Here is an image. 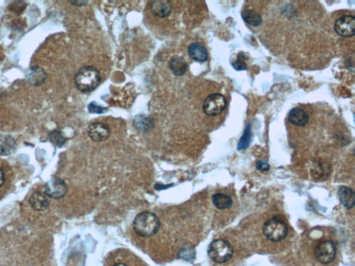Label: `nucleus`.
Instances as JSON below:
<instances>
[{
	"label": "nucleus",
	"mask_w": 355,
	"mask_h": 266,
	"mask_svg": "<svg viewBox=\"0 0 355 266\" xmlns=\"http://www.w3.org/2000/svg\"><path fill=\"white\" fill-rule=\"evenodd\" d=\"M134 232L139 237H154L160 229V220L158 216L150 211H143L136 216L133 220Z\"/></svg>",
	"instance_id": "1"
},
{
	"label": "nucleus",
	"mask_w": 355,
	"mask_h": 266,
	"mask_svg": "<svg viewBox=\"0 0 355 266\" xmlns=\"http://www.w3.org/2000/svg\"><path fill=\"white\" fill-rule=\"evenodd\" d=\"M101 74L99 70L91 66H86L77 71L75 84L79 91L90 93L96 90L101 84Z\"/></svg>",
	"instance_id": "2"
},
{
	"label": "nucleus",
	"mask_w": 355,
	"mask_h": 266,
	"mask_svg": "<svg viewBox=\"0 0 355 266\" xmlns=\"http://www.w3.org/2000/svg\"><path fill=\"white\" fill-rule=\"evenodd\" d=\"M262 232L264 237L271 242H282L288 235V227L277 217H273L264 222Z\"/></svg>",
	"instance_id": "3"
},
{
	"label": "nucleus",
	"mask_w": 355,
	"mask_h": 266,
	"mask_svg": "<svg viewBox=\"0 0 355 266\" xmlns=\"http://www.w3.org/2000/svg\"><path fill=\"white\" fill-rule=\"evenodd\" d=\"M208 255L213 261L224 263L229 261L233 255V248L231 244L224 239H217L209 245Z\"/></svg>",
	"instance_id": "4"
},
{
	"label": "nucleus",
	"mask_w": 355,
	"mask_h": 266,
	"mask_svg": "<svg viewBox=\"0 0 355 266\" xmlns=\"http://www.w3.org/2000/svg\"><path fill=\"white\" fill-rule=\"evenodd\" d=\"M226 106V100L221 94H212L208 96L203 102L204 112L207 116L215 117L222 112Z\"/></svg>",
	"instance_id": "5"
},
{
	"label": "nucleus",
	"mask_w": 355,
	"mask_h": 266,
	"mask_svg": "<svg viewBox=\"0 0 355 266\" xmlns=\"http://www.w3.org/2000/svg\"><path fill=\"white\" fill-rule=\"evenodd\" d=\"M337 248L333 242L326 241L319 243L315 250V255L317 260L322 264L332 263L335 258Z\"/></svg>",
	"instance_id": "6"
},
{
	"label": "nucleus",
	"mask_w": 355,
	"mask_h": 266,
	"mask_svg": "<svg viewBox=\"0 0 355 266\" xmlns=\"http://www.w3.org/2000/svg\"><path fill=\"white\" fill-rule=\"evenodd\" d=\"M45 194L53 199H61L67 192V186L65 181L60 177H54L47 182L45 187Z\"/></svg>",
	"instance_id": "7"
},
{
	"label": "nucleus",
	"mask_w": 355,
	"mask_h": 266,
	"mask_svg": "<svg viewBox=\"0 0 355 266\" xmlns=\"http://www.w3.org/2000/svg\"><path fill=\"white\" fill-rule=\"evenodd\" d=\"M334 29L338 35L344 37L354 36L355 32V18L347 15L338 19L334 24Z\"/></svg>",
	"instance_id": "8"
},
{
	"label": "nucleus",
	"mask_w": 355,
	"mask_h": 266,
	"mask_svg": "<svg viewBox=\"0 0 355 266\" xmlns=\"http://www.w3.org/2000/svg\"><path fill=\"white\" fill-rule=\"evenodd\" d=\"M88 133L90 139L95 142H103L109 139L110 129L106 124L101 122L92 123L88 128Z\"/></svg>",
	"instance_id": "9"
},
{
	"label": "nucleus",
	"mask_w": 355,
	"mask_h": 266,
	"mask_svg": "<svg viewBox=\"0 0 355 266\" xmlns=\"http://www.w3.org/2000/svg\"><path fill=\"white\" fill-rule=\"evenodd\" d=\"M26 81L33 86H40L44 84L47 79L46 71L39 66L30 68L26 73Z\"/></svg>",
	"instance_id": "10"
},
{
	"label": "nucleus",
	"mask_w": 355,
	"mask_h": 266,
	"mask_svg": "<svg viewBox=\"0 0 355 266\" xmlns=\"http://www.w3.org/2000/svg\"><path fill=\"white\" fill-rule=\"evenodd\" d=\"M171 4L167 0H156L150 4V10L155 16L163 18L171 14Z\"/></svg>",
	"instance_id": "11"
},
{
	"label": "nucleus",
	"mask_w": 355,
	"mask_h": 266,
	"mask_svg": "<svg viewBox=\"0 0 355 266\" xmlns=\"http://www.w3.org/2000/svg\"><path fill=\"white\" fill-rule=\"evenodd\" d=\"M29 202L31 208L37 211L46 210L50 205L48 196L39 192H34L29 198Z\"/></svg>",
	"instance_id": "12"
},
{
	"label": "nucleus",
	"mask_w": 355,
	"mask_h": 266,
	"mask_svg": "<svg viewBox=\"0 0 355 266\" xmlns=\"http://www.w3.org/2000/svg\"><path fill=\"white\" fill-rule=\"evenodd\" d=\"M288 119L293 125L298 127H305L308 124L309 117L303 109L294 107L289 113Z\"/></svg>",
	"instance_id": "13"
},
{
	"label": "nucleus",
	"mask_w": 355,
	"mask_h": 266,
	"mask_svg": "<svg viewBox=\"0 0 355 266\" xmlns=\"http://www.w3.org/2000/svg\"><path fill=\"white\" fill-rule=\"evenodd\" d=\"M188 54L192 60L204 63L207 60L208 54L206 48L200 43H194L188 47Z\"/></svg>",
	"instance_id": "14"
},
{
	"label": "nucleus",
	"mask_w": 355,
	"mask_h": 266,
	"mask_svg": "<svg viewBox=\"0 0 355 266\" xmlns=\"http://www.w3.org/2000/svg\"><path fill=\"white\" fill-rule=\"evenodd\" d=\"M338 194L340 201L347 209H351L354 206L355 194L352 188L346 186H340Z\"/></svg>",
	"instance_id": "15"
},
{
	"label": "nucleus",
	"mask_w": 355,
	"mask_h": 266,
	"mask_svg": "<svg viewBox=\"0 0 355 266\" xmlns=\"http://www.w3.org/2000/svg\"><path fill=\"white\" fill-rule=\"evenodd\" d=\"M17 143L10 135H0V156H7L15 152Z\"/></svg>",
	"instance_id": "16"
},
{
	"label": "nucleus",
	"mask_w": 355,
	"mask_h": 266,
	"mask_svg": "<svg viewBox=\"0 0 355 266\" xmlns=\"http://www.w3.org/2000/svg\"><path fill=\"white\" fill-rule=\"evenodd\" d=\"M188 63L186 60L180 56H173L169 60V67L175 76L181 77L188 70Z\"/></svg>",
	"instance_id": "17"
},
{
	"label": "nucleus",
	"mask_w": 355,
	"mask_h": 266,
	"mask_svg": "<svg viewBox=\"0 0 355 266\" xmlns=\"http://www.w3.org/2000/svg\"><path fill=\"white\" fill-rule=\"evenodd\" d=\"M141 261V260L137 261L135 256L120 255L115 256L114 259L112 258L111 261H109V265L108 266H137V264L140 263ZM138 266L143 265H141L140 263Z\"/></svg>",
	"instance_id": "18"
},
{
	"label": "nucleus",
	"mask_w": 355,
	"mask_h": 266,
	"mask_svg": "<svg viewBox=\"0 0 355 266\" xmlns=\"http://www.w3.org/2000/svg\"><path fill=\"white\" fill-rule=\"evenodd\" d=\"M212 203L219 209H229L233 205V202L230 196L222 193H217L212 196Z\"/></svg>",
	"instance_id": "19"
},
{
	"label": "nucleus",
	"mask_w": 355,
	"mask_h": 266,
	"mask_svg": "<svg viewBox=\"0 0 355 266\" xmlns=\"http://www.w3.org/2000/svg\"><path fill=\"white\" fill-rule=\"evenodd\" d=\"M243 20H244L247 24H250L254 26H258L262 24V19L261 16L256 13V11L252 10H244L241 13Z\"/></svg>",
	"instance_id": "20"
},
{
	"label": "nucleus",
	"mask_w": 355,
	"mask_h": 266,
	"mask_svg": "<svg viewBox=\"0 0 355 266\" xmlns=\"http://www.w3.org/2000/svg\"><path fill=\"white\" fill-rule=\"evenodd\" d=\"M135 128L141 132H148L154 128V122L152 119L145 118L144 116L137 117L134 120Z\"/></svg>",
	"instance_id": "21"
},
{
	"label": "nucleus",
	"mask_w": 355,
	"mask_h": 266,
	"mask_svg": "<svg viewBox=\"0 0 355 266\" xmlns=\"http://www.w3.org/2000/svg\"><path fill=\"white\" fill-rule=\"evenodd\" d=\"M251 139V124H248L245 128L242 137H241L240 140L238 143L237 150H243L248 148L249 144H250Z\"/></svg>",
	"instance_id": "22"
},
{
	"label": "nucleus",
	"mask_w": 355,
	"mask_h": 266,
	"mask_svg": "<svg viewBox=\"0 0 355 266\" xmlns=\"http://www.w3.org/2000/svg\"><path fill=\"white\" fill-rule=\"evenodd\" d=\"M49 139L54 146L61 147L65 144L66 139L59 131H53L49 135Z\"/></svg>",
	"instance_id": "23"
},
{
	"label": "nucleus",
	"mask_w": 355,
	"mask_h": 266,
	"mask_svg": "<svg viewBox=\"0 0 355 266\" xmlns=\"http://www.w3.org/2000/svg\"><path fill=\"white\" fill-rule=\"evenodd\" d=\"M195 251L192 248L183 249L180 252V256L187 261H192L195 258Z\"/></svg>",
	"instance_id": "24"
},
{
	"label": "nucleus",
	"mask_w": 355,
	"mask_h": 266,
	"mask_svg": "<svg viewBox=\"0 0 355 266\" xmlns=\"http://www.w3.org/2000/svg\"><path fill=\"white\" fill-rule=\"evenodd\" d=\"M88 110L90 112L92 113H98V114H101V113H104L107 112V108L105 107H101V105H97L95 102H92L88 105Z\"/></svg>",
	"instance_id": "25"
},
{
	"label": "nucleus",
	"mask_w": 355,
	"mask_h": 266,
	"mask_svg": "<svg viewBox=\"0 0 355 266\" xmlns=\"http://www.w3.org/2000/svg\"><path fill=\"white\" fill-rule=\"evenodd\" d=\"M256 168L260 172L265 173L270 169V165L266 160H259L256 163Z\"/></svg>",
	"instance_id": "26"
},
{
	"label": "nucleus",
	"mask_w": 355,
	"mask_h": 266,
	"mask_svg": "<svg viewBox=\"0 0 355 266\" xmlns=\"http://www.w3.org/2000/svg\"><path fill=\"white\" fill-rule=\"evenodd\" d=\"M233 67L235 68L237 71L245 70L247 69V65L243 62L242 60H236L235 63H233Z\"/></svg>",
	"instance_id": "27"
},
{
	"label": "nucleus",
	"mask_w": 355,
	"mask_h": 266,
	"mask_svg": "<svg viewBox=\"0 0 355 266\" xmlns=\"http://www.w3.org/2000/svg\"><path fill=\"white\" fill-rule=\"evenodd\" d=\"M5 182V175L3 170L0 169V187L4 185Z\"/></svg>",
	"instance_id": "28"
},
{
	"label": "nucleus",
	"mask_w": 355,
	"mask_h": 266,
	"mask_svg": "<svg viewBox=\"0 0 355 266\" xmlns=\"http://www.w3.org/2000/svg\"><path fill=\"white\" fill-rule=\"evenodd\" d=\"M70 3L72 4V5L77 6V7H82V6H84L85 5H86V4L88 3V2L75 1V2H71Z\"/></svg>",
	"instance_id": "29"
}]
</instances>
